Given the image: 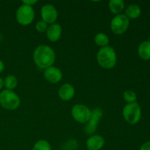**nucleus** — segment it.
Instances as JSON below:
<instances>
[{"label":"nucleus","mask_w":150,"mask_h":150,"mask_svg":"<svg viewBox=\"0 0 150 150\" xmlns=\"http://www.w3.org/2000/svg\"><path fill=\"white\" fill-rule=\"evenodd\" d=\"M95 42L96 45L102 48V47H105L108 45V44L109 43V38H108V35L106 34L100 32V33H98L95 35Z\"/></svg>","instance_id":"obj_17"},{"label":"nucleus","mask_w":150,"mask_h":150,"mask_svg":"<svg viewBox=\"0 0 150 150\" xmlns=\"http://www.w3.org/2000/svg\"><path fill=\"white\" fill-rule=\"evenodd\" d=\"M22 2H23V4H26V5L32 7V6L35 5V4L38 2V1H37V0H24V1H23Z\"/></svg>","instance_id":"obj_22"},{"label":"nucleus","mask_w":150,"mask_h":150,"mask_svg":"<svg viewBox=\"0 0 150 150\" xmlns=\"http://www.w3.org/2000/svg\"><path fill=\"white\" fill-rule=\"evenodd\" d=\"M71 114L73 118L78 122L87 123L90 120L92 111L85 105L77 104L73 107Z\"/></svg>","instance_id":"obj_7"},{"label":"nucleus","mask_w":150,"mask_h":150,"mask_svg":"<svg viewBox=\"0 0 150 150\" xmlns=\"http://www.w3.org/2000/svg\"><path fill=\"white\" fill-rule=\"evenodd\" d=\"M86 150H89V149H86Z\"/></svg>","instance_id":"obj_27"},{"label":"nucleus","mask_w":150,"mask_h":150,"mask_svg":"<svg viewBox=\"0 0 150 150\" xmlns=\"http://www.w3.org/2000/svg\"><path fill=\"white\" fill-rule=\"evenodd\" d=\"M103 117V111L100 108H94L92 111V115H91L90 120L86 124L84 128L85 133L87 134H92L95 133L97 130L100 120Z\"/></svg>","instance_id":"obj_8"},{"label":"nucleus","mask_w":150,"mask_h":150,"mask_svg":"<svg viewBox=\"0 0 150 150\" xmlns=\"http://www.w3.org/2000/svg\"><path fill=\"white\" fill-rule=\"evenodd\" d=\"M4 86V80L1 78H0V90L3 88Z\"/></svg>","instance_id":"obj_25"},{"label":"nucleus","mask_w":150,"mask_h":150,"mask_svg":"<svg viewBox=\"0 0 150 150\" xmlns=\"http://www.w3.org/2000/svg\"><path fill=\"white\" fill-rule=\"evenodd\" d=\"M18 85V79L13 75H9L6 76L4 80V86H5L8 90H13Z\"/></svg>","instance_id":"obj_18"},{"label":"nucleus","mask_w":150,"mask_h":150,"mask_svg":"<svg viewBox=\"0 0 150 150\" xmlns=\"http://www.w3.org/2000/svg\"><path fill=\"white\" fill-rule=\"evenodd\" d=\"M41 16L43 21L50 25L54 23L58 18V12L53 4H47L41 8Z\"/></svg>","instance_id":"obj_9"},{"label":"nucleus","mask_w":150,"mask_h":150,"mask_svg":"<svg viewBox=\"0 0 150 150\" xmlns=\"http://www.w3.org/2000/svg\"><path fill=\"white\" fill-rule=\"evenodd\" d=\"M20 103L18 95L13 90L4 89L0 93V105L5 109L13 111L18 108Z\"/></svg>","instance_id":"obj_3"},{"label":"nucleus","mask_w":150,"mask_h":150,"mask_svg":"<svg viewBox=\"0 0 150 150\" xmlns=\"http://www.w3.org/2000/svg\"><path fill=\"white\" fill-rule=\"evenodd\" d=\"M138 54L143 60L150 59V42L148 40L144 41L138 48Z\"/></svg>","instance_id":"obj_14"},{"label":"nucleus","mask_w":150,"mask_h":150,"mask_svg":"<svg viewBox=\"0 0 150 150\" xmlns=\"http://www.w3.org/2000/svg\"><path fill=\"white\" fill-rule=\"evenodd\" d=\"M97 61L103 68H113L117 61V54L114 48L108 45L102 47L97 54Z\"/></svg>","instance_id":"obj_2"},{"label":"nucleus","mask_w":150,"mask_h":150,"mask_svg":"<svg viewBox=\"0 0 150 150\" xmlns=\"http://www.w3.org/2000/svg\"><path fill=\"white\" fill-rule=\"evenodd\" d=\"M86 147L89 150H100L105 144V139L102 136L94 135L89 137L86 142Z\"/></svg>","instance_id":"obj_11"},{"label":"nucleus","mask_w":150,"mask_h":150,"mask_svg":"<svg viewBox=\"0 0 150 150\" xmlns=\"http://www.w3.org/2000/svg\"><path fill=\"white\" fill-rule=\"evenodd\" d=\"M123 98L127 103H133L136 102L137 95L136 92H133V90H127L123 94Z\"/></svg>","instance_id":"obj_20"},{"label":"nucleus","mask_w":150,"mask_h":150,"mask_svg":"<svg viewBox=\"0 0 150 150\" xmlns=\"http://www.w3.org/2000/svg\"><path fill=\"white\" fill-rule=\"evenodd\" d=\"M108 8L116 16L120 14L125 8V1L123 0H111L108 2Z\"/></svg>","instance_id":"obj_16"},{"label":"nucleus","mask_w":150,"mask_h":150,"mask_svg":"<svg viewBox=\"0 0 150 150\" xmlns=\"http://www.w3.org/2000/svg\"><path fill=\"white\" fill-rule=\"evenodd\" d=\"M32 150H51V146L47 141L39 140L35 144Z\"/></svg>","instance_id":"obj_19"},{"label":"nucleus","mask_w":150,"mask_h":150,"mask_svg":"<svg viewBox=\"0 0 150 150\" xmlns=\"http://www.w3.org/2000/svg\"><path fill=\"white\" fill-rule=\"evenodd\" d=\"M35 15L33 7L23 4L16 11V20L22 26H27L33 21Z\"/></svg>","instance_id":"obj_5"},{"label":"nucleus","mask_w":150,"mask_h":150,"mask_svg":"<svg viewBox=\"0 0 150 150\" xmlns=\"http://www.w3.org/2000/svg\"><path fill=\"white\" fill-rule=\"evenodd\" d=\"M33 59L39 68L45 70L53 66L56 59V54L54 50L50 46L40 45L35 50Z\"/></svg>","instance_id":"obj_1"},{"label":"nucleus","mask_w":150,"mask_h":150,"mask_svg":"<svg viewBox=\"0 0 150 150\" xmlns=\"http://www.w3.org/2000/svg\"><path fill=\"white\" fill-rule=\"evenodd\" d=\"M62 32V26L58 23H53L48 26L46 31L48 39L51 42H56L60 38Z\"/></svg>","instance_id":"obj_12"},{"label":"nucleus","mask_w":150,"mask_h":150,"mask_svg":"<svg viewBox=\"0 0 150 150\" xmlns=\"http://www.w3.org/2000/svg\"><path fill=\"white\" fill-rule=\"evenodd\" d=\"M130 24V19L125 14H119L113 18L111 22V29L115 35H120L127 30Z\"/></svg>","instance_id":"obj_6"},{"label":"nucleus","mask_w":150,"mask_h":150,"mask_svg":"<svg viewBox=\"0 0 150 150\" xmlns=\"http://www.w3.org/2000/svg\"><path fill=\"white\" fill-rule=\"evenodd\" d=\"M48 27V24H47L45 21H38L36 24L37 31L40 32V33H43V32H46Z\"/></svg>","instance_id":"obj_21"},{"label":"nucleus","mask_w":150,"mask_h":150,"mask_svg":"<svg viewBox=\"0 0 150 150\" xmlns=\"http://www.w3.org/2000/svg\"><path fill=\"white\" fill-rule=\"evenodd\" d=\"M142 10L138 4H130L125 10V16L129 19H136L140 16Z\"/></svg>","instance_id":"obj_15"},{"label":"nucleus","mask_w":150,"mask_h":150,"mask_svg":"<svg viewBox=\"0 0 150 150\" xmlns=\"http://www.w3.org/2000/svg\"><path fill=\"white\" fill-rule=\"evenodd\" d=\"M4 70V64L1 60H0V73H2Z\"/></svg>","instance_id":"obj_24"},{"label":"nucleus","mask_w":150,"mask_h":150,"mask_svg":"<svg viewBox=\"0 0 150 150\" xmlns=\"http://www.w3.org/2000/svg\"><path fill=\"white\" fill-rule=\"evenodd\" d=\"M44 78L50 83H57L62 79V73L59 68L51 66L45 70Z\"/></svg>","instance_id":"obj_10"},{"label":"nucleus","mask_w":150,"mask_h":150,"mask_svg":"<svg viewBox=\"0 0 150 150\" xmlns=\"http://www.w3.org/2000/svg\"><path fill=\"white\" fill-rule=\"evenodd\" d=\"M139 150H150V141L149 142H145L144 144L141 146L140 149Z\"/></svg>","instance_id":"obj_23"},{"label":"nucleus","mask_w":150,"mask_h":150,"mask_svg":"<svg viewBox=\"0 0 150 150\" xmlns=\"http://www.w3.org/2000/svg\"><path fill=\"white\" fill-rule=\"evenodd\" d=\"M58 94L62 100H70L75 95V89L73 85L70 83H64L60 87Z\"/></svg>","instance_id":"obj_13"},{"label":"nucleus","mask_w":150,"mask_h":150,"mask_svg":"<svg viewBox=\"0 0 150 150\" xmlns=\"http://www.w3.org/2000/svg\"><path fill=\"white\" fill-rule=\"evenodd\" d=\"M122 115L127 122L131 125H136L140 120L142 117V109L137 102L127 103L122 110Z\"/></svg>","instance_id":"obj_4"},{"label":"nucleus","mask_w":150,"mask_h":150,"mask_svg":"<svg viewBox=\"0 0 150 150\" xmlns=\"http://www.w3.org/2000/svg\"><path fill=\"white\" fill-rule=\"evenodd\" d=\"M148 41H149V42H150V35H149V40H148Z\"/></svg>","instance_id":"obj_26"}]
</instances>
